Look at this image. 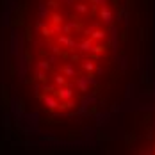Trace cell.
<instances>
[{
    "mask_svg": "<svg viewBox=\"0 0 155 155\" xmlns=\"http://www.w3.org/2000/svg\"><path fill=\"white\" fill-rule=\"evenodd\" d=\"M127 152L155 155V109L137 116V125L127 130Z\"/></svg>",
    "mask_w": 155,
    "mask_h": 155,
    "instance_id": "obj_2",
    "label": "cell"
},
{
    "mask_svg": "<svg viewBox=\"0 0 155 155\" xmlns=\"http://www.w3.org/2000/svg\"><path fill=\"white\" fill-rule=\"evenodd\" d=\"M18 94L39 128L75 139L143 77L152 0H16Z\"/></svg>",
    "mask_w": 155,
    "mask_h": 155,
    "instance_id": "obj_1",
    "label": "cell"
}]
</instances>
